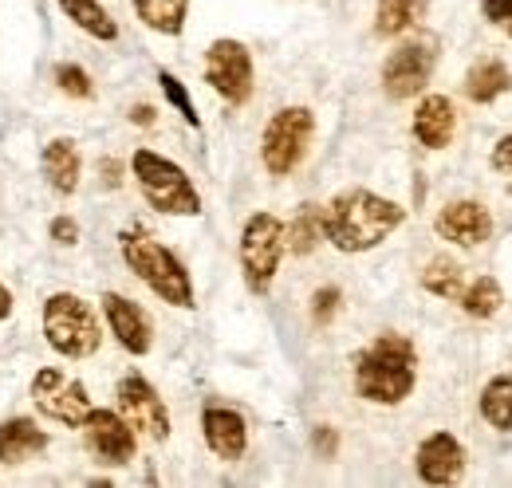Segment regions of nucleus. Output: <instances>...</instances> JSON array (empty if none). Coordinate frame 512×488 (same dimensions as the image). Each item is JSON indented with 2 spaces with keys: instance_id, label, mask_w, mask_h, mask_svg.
I'll return each instance as SVG.
<instances>
[{
  "instance_id": "72a5a7b5",
  "label": "nucleus",
  "mask_w": 512,
  "mask_h": 488,
  "mask_svg": "<svg viewBox=\"0 0 512 488\" xmlns=\"http://www.w3.org/2000/svg\"><path fill=\"white\" fill-rule=\"evenodd\" d=\"M99 174H103V185L123 182V170H119V162H115V158H103V162H99Z\"/></svg>"
},
{
  "instance_id": "1a4fd4ad",
  "label": "nucleus",
  "mask_w": 512,
  "mask_h": 488,
  "mask_svg": "<svg viewBox=\"0 0 512 488\" xmlns=\"http://www.w3.org/2000/svg\"><path fill=\"white\" fill-rule=\"evenodd\" d=\"M32 398H36V406H40L44 418L64 422V426H71V429L83 426L87 414L95 410L91 398H87V386H83V382H67L64 374L52 370V366H44V370L32 378Z\"/></svg>"
},
{
  "instance_id": "7ed1b4c3",
  "label": "nucleus",
  "mask_w": 512,
  "mask_h": 488,
  "mask_svg": "<svg viewBox=\"0 0 512 488\" xmlns=\"http://www.w3.org/2000/svg\"><path fill=\"white\" fill-rule=\"evenodd\" d=\"M119 241H123V260L130 264V272L154 296H162L166 304L174 307H193L190 272H186V264L166 244H158L154 237H146V233H123Z\"/></svg>"
},
{
  "instance_id": "cd10ccee",
  "label": "nucleus",
  "mask_w": 512,
  "mask_h": 488,
  "mask_svg": "<svg viewBox=\"0 0 512 488\" xmlns=\"http://www.w3.org/2000/svg\"><path fill=\"white\" fill-rule=\"evenodd\" d=\"M56 83H60V91L71 95V99H91V95H95L91 75H87L83 67H75V63H60V67H56Z\"/></svg>"
},
{
  "instance_id": "393cba45",
  "label": "nucleus",
  "mask_w": 512,
  "mask_h": 488,
  "mask_svg": "<svg viewBox=\"0 0 512 488\" xmlns=\"http://www.w3.org/2000/svg\"><path fill=\"white\" fill-rule=\"evenodd\" d=\"M481 418L497 429H512V378H493L481 394Z\"/></svg>"
},
{
  "instance_id": "6e6552de",
  "label": "nucleus",
  "mask_w": 512,
  "mask_h": 488,
  "mask_svg": "<svg viewBox=\"0 0 512 488\" xmlns=\"http://www.w3.org/2000/svg\"><path fill=\"white\" fill-rule=\"evenodd\" d=\"M205 83L233 107L249 103L253 95V56L241 40H213L205 52Z\"/></svg>"
},
{
  "instance_id": "c85d7f7f",
  "label": "nucleus",
  "mask_w": 512,
  "mask_h": 488,
  "mask_svg": "<svg viewBox=\"0 0 512 488\" xmlns=\"http://www.w3.org/2000/svg\"><path fill=\"white\" fill-rule=\"evenodd\" d=\"M158 83H162V91H166V99L182 111V119L190 122V126H201V119H197V107H193V99H190V91L170 75V71H158Z\"/></svg>"
},
{
  "instance_id": "c9c22d12",
  "label": "nucleus",
  "mask_w": 512,
  "mask_h": 488,
  "mask_svg": "<svg viewBox=\"0 0 512 488\" xmlns=\"http://www.w3.org/2000/svg\"><path fill=\"white\" fill-rule=\"evenodd\" d=\"M130 119L142 122V126H150V122H154V107H146V103H142V107H134V111H130Z\"/></svg>"
},
{
  "instance_id": "39448f33",
  "label": "nucleus",
  "mask_w": 512,
  "mask_h": 488,
  "mask_svg": "<svg viewBox=\"0 0 512 488\" xmlns=\"http://www.w3.org/2000/svg\"><path fill=\"white\" fill-rule=\"evenodd\" d=\"M44 335L52 343V351H60L64 359H87L99 351V323L91 315V307L71 292H56L44 304Z\"/></svg>"
},
{
  "instance_id": "7c9ffc66",
  "label": "nucleus",
  "mask_w": 512,
  "mask_h": 488,
  "mask_svg": "<svg viewBox=\"0 0 512 488\" xmlns=\"http://www.w3.org/2000/svg\"><path fill=\"white\" fill-rule=\"evenodd\" d=\"M493 170H497V174H505L509 185H512V134L497 142V150H493Z\"/></svg>"
},
{
  "instance_id": "f03ea898",
  "label": "nucleus",
  "mask_w": 512,
  "mask_h": 488,
  "mask_svg": "<svg viewBox=\"0 0 512 488\" xmlns=\"http://www.w3.org/2000/svg\"><path fill=\"white\" fill-rule=\"evenodd\" d=\"M414 366L418 355L410 339L402 335H379L359 359H355V390L367 402L394 406L414 390Z\"/></svg>"
},
{
  "instance_id": "e433bc0d",
  "label": "nucleus",
  "mask_w": 512,
  "mask_h": 488,
  "mask_svg": "<svg viewBox=\"0 0 512 488\" xmlns=\"http://www.w3.org/2000/svg\"><path fill=\"white\" fill-rule=\"evenodd\" d=\"M8 315H12V292H8L4 284H0V323H4Z\"/></svg>"
},
{
  "instance_id": "9d476101",
  "label": "nucleus",
  "mask_w": 512,
  "mask_h": 488,
  "mask_svg": "<svg viewBox=\"0 0 512 488\" xmlns=\"http://www.w3.org/2000/svg\"><path fill=\"white\" fill-rule=\"evenodd\" d=\"M438 63V44L434 40H410L398 52H390V60L383 67V87L390 99H410L418 95Z\"/></svg>"
},
{
  "instance_id": "a878e982",
  "label": "nucleus",
  "mask_w": 512,
  "mask_h": 488,
  "mask_svg": "<svg viewBox=\"0 0 512 488\" xmlns=\"http://www.w3.org/2000/svg\"><path fill=\"white\" fill-rule=\"evenodd\" d=\"M422 284H426V292H434V296H442V300H461V292H465V276H461V268L453 264V260H434L430 268H426V276H422Z\"/></svg>"
},
{
  "instance_id": "2f4dec72",
  "label": "nucleus",
  "mask_w": 512,
  "mask_h": 488,
  "mask_svg": "<svg viewBox=\"0 0 512 488\" xmlns=\"http://www.w3.org/2000/svg\"><path fill=\"white\" fill-rule=\"evenodd\" d=\"M52 241H56V244H75V241H79V225H75L71 217H56V221H52Z\"/></svg>"
},
{
  "instance_id": "f257e3e1",
  "label": "nucleus",
  "mask_w": 512,
  "mask_h": 488,
  "mask_svg": "<svg viewBox=\"0 0 512 488\" xmlns=\"http://www.w3.org/2000/svg\"><path fill=\"white\" fill-rule=\"evenodd\" d=\"M406 221V209L371 189H347L323 209V237L339 252H367Z\"/></svg>"
},
{
  "instance_id": "c756f323",
  "label": "nucleus",
  "mask_w": 512,
  "mask_h": 488,
  "mask_svg": "<svg viewBox=\"0 0 512 488\" xmlns=\"http://www.w3.org/2000/svg\"><path fill=\"white\" fill-rule=\"evenodd\" d=\"M335 311H339V288H320L316 300H312V319L323 327V323H331Z\"/></svg>"
},
{
  "instance_id": "423d86ee",
  "label": "nucleus",
  "mask_w": 512,
  "mask_h": 488,
  "mask_svg": "<svg viewBox=\"0 0 512 488\" xmlns=\"http://www.w3.org/2000/svg\"><path fill=\"white\" fill-rule=\"evenodd\" d=\"M312 134H316V119H312L308 107H284V111H276L268 119V126H264V142H260L264 170L272 178H288L304 162V154L312 146Z\"/></svg>"
},
{
  "instance_id": "a211bd4d",
  "label": "nucleus",
  "mask_w": 512,
  "mask_h": 488,
  "mask_svg": "<svg viewBox=\"0 0 512 488\" xmlns=\"http://www.w3.org/2000/svg\"><path fill=\"white\" fill-rule=\"evenodd\" d=\"M453 126H457V115H453V103H449L446 95L422 99V107H418V115H414V138H418L422 146H430V150L449 146Z\"/></svg>"
},
{
  "instance_id": "6ab92c4d",
  "label": "nucleus",
  "mask_w": 512,
  "mask_h": 488,
  "mask_svg": "<svg viewBox=\"0 0 512 488\" xmlns=\"http://www.w3.org/2000/svg\"><path fill=\"white\" fill-rule=\"evenodd\" d=\"M79 170H83V158H79V146L71 138H52L44 146V178L56 193H75Z\"/></svg>"
},
{
  "instance_id": "aec40b11",
  "label": "nucleus",
  "mask_w": 512,
  "mask_h": 488,
  "mask_svg": "<svg viewBox=\"0 0 512 488\" xmlns=\"http://www.w3.org/2000/svg\"><path fill=\"white\" fill-rule=\"evenodd\" d=\"M186 8L190 0H134L138 20L162 36H178L186 28Z\"/></svg>"
},
{
  "instance_id": "5701e85b",
  "label": "nucleus",
  "mask_w": 512,
  "mask_h": 488,
  "mask_svg": "<svg viewBox=\"0 0 512 488\" xmlns=\"http://www.w3.org/2000/svg\"><path fill=\"white\" fill-rule=\"evenodd\" d=\"M422 8H426L422 0H379V12H375L379 36H402L422 20Z\"/></svg>"
},
{
  "instance_id": "20e7f679",
  "label": "nucleus",
  "mask_w": 512,
  "mask_h": 488,
  "mask_svg": "<svg viewBox=\"0 0 512 488\" xmlns=\"http://www.w3.org/2000/svg\"><path fill=\"white\" fill-rule=\"evenodd\" d=\"M134 166V178L142 185V197L158 209V213H170V217H197L201 213V197L193 182L186 178L182 166H174L170 158L154 154V150H138L130 158Z\"/></svg>"
},
{
  "instance_id": "4468645a",
  "label": "nucleus",
  "mask_w": 512,
  "mask_h": 488,
  "mask_svg": "<svg viewBox=\"0 0 512 488\" xmlns=\"http://www.w3.org/2000/svg\"><path fill=\"white\" fill-rule=\"evenodd\" d=\"M489 233H493V217L477 201H449L438 213V237H446L453 244L473 248V244L489 241Z\"/></svg>"
},
{
  "instance_id": "b1692460",
  "label": "nucleus",
  "mask_w": 512,
  "mask_h": 488,
  "mask_svg": "<svg viewBox=\"0 0 512 488\" xmlns=\"http://www.w3.org/2000/svg\"><path fill=\"white\" fill-rule=\"evenodd\" d=\"M323 237V209L316 205H304L300 213H296V221H292V229H284V241L288 248L296 252V256H308Z\"/></svg>"
},
{
  "instance_id": "4be33fe9",
  "label": "nucleus",
  "mask_w": 512,
  "mask_h": 488,
  "mask_svg": "<svg viewBox=\"0 0 512 488\" xmlns=\"http://www.w3.org/2000/svg\"><path fill=\"white\" fill-rule=\"evenodd\" d=\"M505 87H509V71H505V63L497 60H481L465 75V95L473 103H493Z\"/></svg>"
},
{
  "instance_id": "bb28decb",
  "label": "nucleus",
  "mask_w": 512,
  "mask_h": 488,
  "mask_svg": "<svg viewBox=\"0 0 512 488\" xmlns=\"http://www.w3.org/2000/svg\"><path fill=\"white\" fill-rule=\"evenodd\" d=\"M457 304L465 307L469 315H493L497 307H501V288H497V280L493 276H481V280H473V284H465V292H461V300Z\"/></svg>"
},
{
  "instance_id": "f8f14e48",
  "label": "nucleus",
  "mask_w": 512,
  "mask_h": 488,
  "mask_svg": "<svg viewBox=\"0 0 512 488\" xmlns=\"http://www.w3.org/2000/svg\"><path fill=\"white\" fill-rule=\"evenodd\" d=\"M83 433H87V445H91V453L99 457V461H107V465H127L130 457H134V429L123 414H115V410H91L87 414V422H83Z\"/></svg>"
},
{
  "instance_id": "f3484780",
  "label": "nucleus",
  "mask_w": 512,
  "mask_h": 488,
  "mask_svg": "<svg viewBox=\"0 0 512 488\" xmlns=\"http://www.w3.org/2000/svg\"><path fill=\"white\" fill-rule=\"evenodd\" d=\"M48 449V433L32 418H12L0 422V465H24L28 457Z\"/></svg>"
},
{
  "instance_id": "9b49d317",
  "label": "nucleus",
  "mask_w": 512,
  "mask_h": 488,
  "mask_svg": "<svg viewBox=\"0 0 512 488\" xmlns=\"http://www.w3.org/2000/svg\"><path fill=\"white\" fill-rule=\"evenodd\" d=\"M119 410H123V418L130 422V429H138V433H146L154 441H166L170 437V414H166L158 390L146 378L127 374L119 382Z\"/></svg>"
},
{
  "instance_id": "0eeeda50",
  "label": "nucleus",
  "mask_w": 512,
  "mask_h": 488,
  "mask_svg": "<svg viewBox=\"0 0 512 488\" xmlns=\"http://www.w3.org/2000/svg\"><path fill=\"white\" fill-rule=\"evenodd\" d=\"M284 248H288L284 225L272 213H253L245 233H241V268H245V284L253 288L256 296H264L272 288Z\"/></svg>"
},
{
  "instance_id": "ddd939ff",
  "label": "nucleus",
  "mask_w": 512,
  "mask_h": 488,
  "mask_svg": "<svg viewBox=\"0 0 512 488\" xmlns=\"http://www.w3.org/2000/svg\"><path fill=\"white\" fill-rule=\"evenodd\" d=\"M103 315H107L111 335L127 347L130 355H146L150 351V319L134 300L119 296V292H107L103 296Z\"/></svg>"
},
{
  "instance_id": "dca6fc26",
  "label": "nucleus",
  "mask_w": 512,
  "mask_h": 488,
  "mask_svg": "<svg viewBox=\"0 0 512 488\" xmlns=\"http://www.w3.org/2000/svg\"><path fill=\"white\" fill-rule=\"evenodd\" d=\"M461 469H465V449L457 445V437L434 433V437L422 441V449H418V477L426 485H449Z\"/></svg>"
},
{
  "instance_id": "f704fd0d",
  "label": "nucleus",
  "mask_w": 512,
  "mask_h": 488,
  "mask_svg": "<svg viewBox=\"0 0 512 488\" xmlns=\"http://www.w3.org/2000/svg\"><path fill=\"white\" fill-rule=\"evenodd\" d=\"M335 445H339V441H335V433H331V429L327 426L316 429V449H320L323 457H331V453H335Z\"/></svg>"
},
{
  "instance_id": "412c9836",
  "label": "nucleus",
  "mask_w": 512,
  "mask_h": 488,
  "mask_svg": "<svg viewBox=\"0 0 512 488\" xmlns=\"http://www.w3.org/2000/svg\"><path fill=\"white\" fill-rule=\"evenodd\" d=\"M60 8L67 12V20H75L87 36H95V40H115L119 36V24L103 12V4L99 0H60Z\"/></svg>"
},
{
  "instance_id": "2eb2a0df",
  "label": "nucleus",
  "mask_w": 512,
  "mask_h": 488,
  "mask_svg": "<svg viewBox=\"0 0 512 488\" xmlns=\"http://www.w3.org/2000/svg\"><path fill=\"white\" fill-rule=\"evenodd\" d=\"M201 429H205L209 449H213L221 461H237V457L245 453V445H249V426H245V418H241L237 410H229V406H209L205 418H201Z\"/></svg>"
},
{
  "instance_id": "473e14b6",
  "label": "nucleus",
  "mask_w": 512,
  "mask_h": 488,
  "mask_svg": "<svg viewBox=\"0 0 512 488\" xmlns=\"http://www.w3.org/2000/svg\"><path fill=\"white\" fill-rule=\"evenodd\" d=\"M481 8H485V20H493V24L512 20V0H485Z\"/></svg>"
}]
</instances>
